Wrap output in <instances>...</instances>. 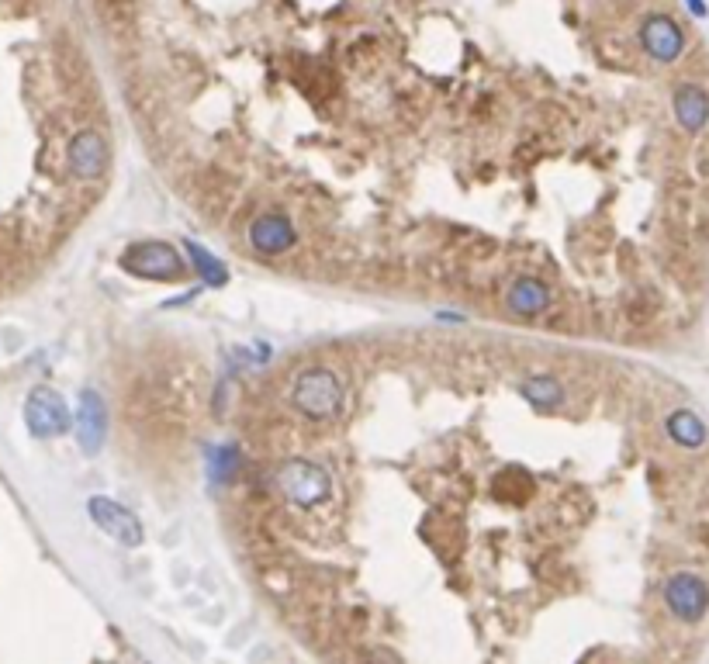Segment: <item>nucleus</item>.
I'll list each match as a JSON object with an SVG mask.
<instances>
[{"mask_svg":"<svg viewBox=\"0 0 709 664\" xmlns=\"http://www.w3.org/2000/svg\"><path fill=\"white\" fill-rule=\"evenodd\" d=\"M505 305H509L516 315H526V319H533V315L547 312L550 288L543 281H537V277H519V281L509 288V294H505Z\"/></svg>","mask_w":709,"mask_h":664,"instance_id":"nucleus-11","label":"nucleus"},{"mask_svg":"<svg viewBox=\"0 0 709 664\" xmlns=\"http://www.w3.org/2000/svg\"><path fill=\"white\" fill-rule=\"evenodd\" d=\"M668 436L678 443V447L696 450V447H703V443H706V426L699 422L696 412L678 409V412L668 415Z\"/></svg>","mask_w":709,"mask_h":664,"instance_id":"nucleus-14","label":"nucleus"},{"mask_svg":"<svg viewBox=\"0 0 709 664\" xmlns=\"http://www.w3.org/2000/svg\"><path fill=\"white\" fill-rule=\"evenodd\" d=\"M519 395H523L537 412H554V409H561V402H564L561 381H557V377H547V374L526 377V381L519 384Z\"/></svg>","mask_w":709,"mask_h":664,"instance_id":"nucleus-12","label":"nucleus"},{"mask_svg":"<svg viewBox=\"0 0 709 664\" xmlns=\"http://www.w3.org/2000/svg\"><path fill=\"white\" fill-rule=\"evenodd\" d=\"M70 166L77 177L84 180H94L104 173V166H108V149H104L101 135L97 132H80L77 139L70 142Z\"/></svg>","mask_w":709,"mask_h":664,"instance_id":"nucleus-10","label":"nucleus"},{"mask_svg":"<svg viewBox=\"0 0 709 664\" xmlns=\"http://www.w3.org/2000/svg\"><path fill=\"white\" fill-rule=\"evenodd\" d=\"M184 249H187V256H191V263H194V270H198V277L208 284V288H225V284H229V270H225V263L215 260V256H211L205 246L194 243V239H187Z\"/></svg>","mask_w":709,"mask_h":664,"instance_id":"nucleus-15","label":"nucleus"},{"mask_svg":"<svg viewBox=\"0 0 709 664\" xmlns=\"http://www.w3.org/2000/svg\"><path fill=\"white\" fill-rule=\"evenodd\" d=\"M640 42H644V49L651 52L654 59H661V63H671V59H678V52H682V28L675 25L671 18H651L644 25V32H640Z\"/></svg>","mask_w":709,"mask_h":664,"instance_id":"nucleus-9","label":"nucleus"},{"mask_svg":"<svg viewBox=\"0 0 709 664\" xmlns=\"http://www.w3.org/2000/svg\"><path fill=\"white\" fill-rule=\"evenodd\" d=\"M118 267L125 274L139 277V281H184L187 277V267L180 260V253L173 249L170 243H160V239H146V243H135L128 246L118 260Z\"/></svg>","mask_w":709,"mask_h":664,"instance_id":"nucleus-2","label":"nucleus"},{"mask_svg":"<svg viewBox=\"0 0 709 664\" xmlns=\"http://www.w3.org/2000/svg\"><path fill=\"white\" fill-rule=\"evenodd\" d=\"M298 243V232H294L291 218L284 211H263V215L253 218L250 225V246L263 256H281L294 249Z\"/></svg>","mask_w":709,"mask_h":664,"instance_id":"nucleus-6","label":"nucleus"},{"mask_svg":"<svg viewBox=\"0 0 709 664\" xmlns=\"http://www.w3.org/2000/svg\"><path fill=\"white\" fill-rule=\"evenodd\" d=\"M104 436H108V409H104V398L97 395L94 388H84L77 405V443L87 457L101 454Z\"/></svg>","mask_w":709,"mask_h":664,"instance_id":"nucleus-7","label":"nucleus"},{"mask_svg":"<svg viewBox=\"0 0 709 664\" xmlns=\"http://www.w3.org/2000/svg\"><path fill=\"white\" fill-rule=\"evenodd\" d=\"M675 115L685 132H699L709 118V101L699 87H678L675 94Z\"/></svg>","mask_w":709,"mask_h":664,"instance_id":"nucleus-13","label":"nucleus"},{"mask_svg":"<svg viewBox=\"0 0 709 664\" xmlns=\"http://www.w3.org/2000/svg\"><path fill=\"white\" fill-rule=\"evenodd\" d=\"M236 471H239V450L232 443H222V447L211 450V478H215V485L232 481Z\"/></svg>","mask_w":709,"mask_h":664,"instance_id":"nucleus-17","label":"nucleus"},{"mask_svg":"<svg viewBox=\"0 0 709 664\" xmlns=\"http://www.w3.org/2000/svg\"><path fill=\"white\" fill-rule=\"evenodd\" d=\"M25 426L35 440H56L70 429V405L56 388H32L25 398Z\"/></svg>","mask_w":709,"mask_h":664,"instance_id":"nucleus-4","label":"nucleus"},{"mask_svg":"<svg viewBox=\"0 0 709 664\" xmlns=\"http://www.w3.org/2000/svg\"><path fill=\"white\" fill-rule=\"evenodd\" d=\"M665 602L678 620L696 623L709 606V588H706V581L696 575H675L665 585Z\"/></svg>","mask_w":709,"mask_h":664,"instance_id":"nucleus-8","label":"nucleus"},{"mask_svg":"<svg viewBox=\"0 0 709 664\" xmlns=\"http://www.w3.org/2000/svg\"><path fill=\"white\" fill-rule=\"evenodd\" d=\"M492 492L505 498V502H523V498L533 495V478L523 467H505L499 478L492 481Z\"/></svg>","mask_w":709,"mask_h":664,"instance_id":"nucleus-16","label":"nucleus"},{"mask_svg":"<svg viewBox=\"0 0 709 664\" xmlns=\"http://www.w3.org/2000/svg\"><path fill=\"white\" fill-rule=\"evenodd\" d=\"M277 488L298 509H315L333 495V478L326 467L312 464V460H284L277 471Z\"/></svg>","mask_w":709,"mask_h":664,"instance_id":"nucleus-3","label":"nucleus"},{"mask_svg":"<svg viewBox=\"0 0 709 664\" xmlns=\"http://www.w3.org/2000/svg\"><path fill=\"white\" fill-rule=\"evenodd\" d=\"M291 402L305 419L326 422L343 412V381L329 367H305L291 384Z\"/></svg>","mask_w":709,"mask_h":664,"instance_id":"nucleus-1","label":"nucleus"},{"mask_svg":"<svg viewBox=\"0 0 709 664\" xmlns=\"http://www.w3.org/2000/svg\"><path fill=\"white\" fill-rule=\"evenodd\" d=\"M87 512H90V519H94L97 526H101L108 537H115L122 547H139L142 543V523H139V516L135 512H128L125 505H118V502H111V498H104V495H94L87 502Z\"/></svg>","mask_w":709,"mask_h":664,"instance_id":"nucleus-5","label":"nucleus"}]
</instances>
